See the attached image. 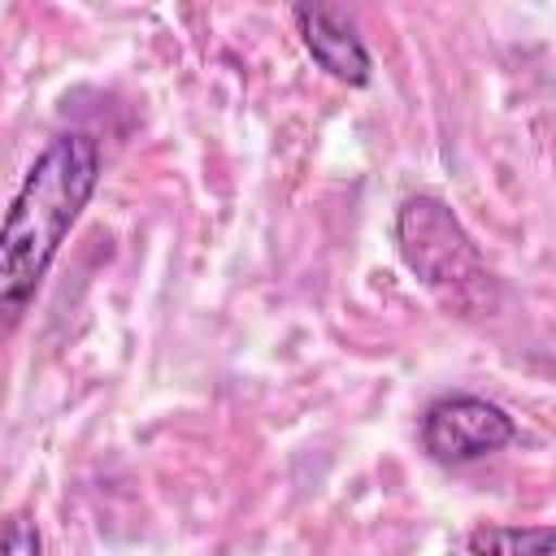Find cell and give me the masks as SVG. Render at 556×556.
<instances>
[{"mask_svg":"<svg viewBox=\"0 0 556 556\" xmlns=\"http://www.w3.org/2000/svg\"><path fill=\"white\" fill-rule=\"evenodd\" d=\"M100 182V143L87 130H65L22 174L4 217H0V343L30 313L48 265L56 261L65 235L78 226L87 200Z\"/></svg>","mask_w":556,"mask_h":556,"instance_id":"obj_1","label":"cell"},{"mask_svg":"<svg viewBox=\"0 0 556 556\" xmlns=\"http://www.w3.org/2000/svg\"><path fill=\"white\" fill-rule=\"evenodd\" d=\"M395 248L413 278L456 317H486L500 304V282L478 243L439 195H408L395 213Z\"/></svg>","mask_w":556,"mask_h":556,"instance_id":"obj_2","label":"cell"},{"mask_svg":"<svg viewBox=\"0 0 556 556\" xmlns=\"http://www.w3.org/2000/svg\"><path fill=\"white\" fill-rule=\"evenodd\" d=\"M517 439V421L482 395H443L421 417V447L439 465H469L495 456Z\"/></svg>","mask_w":556,"mask_h":556,"instance_id":"obj_3","label":"cell"},{"mask_svg":"<svg viewBox=\"0 0 556 556\" xmlns=\"http://www.w3.org/2000/svg\"><path fill=\"white\" fill-rule=\"evenodd\" d=\"M291 22H295L300 43L308 48V56L334 83H348V87H365L369 83V70H374L369 48H365L356 22L339 4H295Z\"/></svg>","mask_w":556,"mask_h":556,"instance_id":"obj_4","label":"cell"},{"mask_svg":"<svg viewBox=\"0 0 556 556\" xmlns=\"http://www.w3.org/2000/svg\"><path fill=\"white\" fill-rule=\"evenodd\" d=\"M469 556H552V526H500L482 521L465 534Z\"/></svg>","mask_w":556,"mask_h":556,"instance_id":"obj_5","label":"cell"},{"mask_svg":"<svg viewBox=\"0 0 556 556\" xmlns=\"http://www.w3.org/2000/svg\"><path fill=\"white\" fill-rule=\"evenodd\" d=\"M0 556H43V534L30 513L0 517Z\"/></svg>","mask_w":556,"mask_h":556,"instance_id":"obj_6","label":"cell"}]
</instances>
